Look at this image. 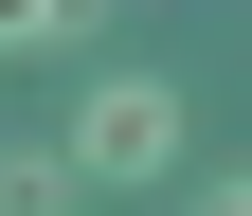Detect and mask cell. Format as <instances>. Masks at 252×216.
Returning <instances> with one entry per match:
<instances>
[{
  "mask_svg": "<svg viewBox=\"0 0 252 216\" xmlns=\"http://www.w3.org/2000/svg\"><path fill=\"white\" fill-rule=\"evenodd\" d=\"M90 180H72V144H0V216H72Z\"/></svg>",
  "mask_w": 252,
  "mask_h": 216,
  "instance_id": "obj_2",
  "label": "cell"
},
{
  "mask_svg": "<svg viewBox=\"0 0 252 216\" xmlns=\"http://www.w3.org/2000/svg\"><path fill=\"white\" fill-rule=\"evenodd\" d=\"M54 144H72V180H162V162H180V90H162V72H108Z\"/></svg>",
  "mask_w": 252,
  "mask_h": 216,
  "instance_id": "obj_1",
  "label": "cell"
},
{
  "mask_svg": "<svg viewBox=\"0 0 252 216\" xmlns=\"http://www.w3.org/2000/svg\"><path fill=\"white\" fill-rule=\"evenodd\" d=\"M198 216H252V180H216V198H198Z\"/></svg>",
  "mask_w": 252,
  "mask_h": 216,
  "instance_id": "obj_3",
  "label": "cell"
}]
</instances>
